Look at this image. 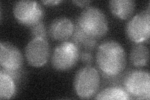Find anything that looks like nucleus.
<instances>
[{
	"instance_id": "obj_4",
	"label": "nucleus",
	"mask_w": 150,
	"mask_h": 100,
	"mask_svg": "<svg viewBox=\"0 0 150 100\" xmlns=\"http://www.w3.org/2000/svg\"><path fill=\"white\" fill-rule=\"evenodd\" d=\"M79 55V50L76 45L73 42L64 41L54 49L51 65L58 71H68L76 66Z\"/></svg>"
},
{
	"instance_id": "obj_10",
	"label": "nucleus",
	"mask_w": 150,
	"mask_h": 100,
	"mask_svg": "<svg viewBox=\"0 0 150 100\" xmlns=\"http://www.w3.org/2000/svg\"><path fill=\"white\" fill-rule=\"evenodd\" d=\"M74 28V23L69 18L60 17L51 22L48 32L53 40L64 41L72 36Z\"/></svg>"
},
{
	"instance_id": "obj_11",
	"label": "nucleus",
	"mask_w": 150,
	"mask_h": 100,
	"mask_svg": "<svg viewBox=\"0 0 150 100\" xmlns=\"http://www.w3.org/2000/svg\"><path fill=\"white\" fill-rule=\"evenodd\" d=\"M109 4L112 15L121 20L130 18L136 6L135 2L132 0H112L109 2Z\"/></svg>"
},
{
	"instance_id": "obj_16",
	"label": "nucleus",
	"mask_w": 150,
	"mask_h": 100,
	"mask_svg": "<svg viewBox=\"0 0 150 100\" xmlns=\"http://www.w3.org/2000/svg\"><path fill=\"white\" fill-rule=\"evenodd\" d=\"M30 28V33L32 39L43 38L47 40V35H48V32H47L46 28L43 21L36 24Z\"/></svg>"
},
{
	"instance_id": "obj_17",
	"label": "nucleus",
	"mask_w": 150,
	"mask_h": 100,
	"mask_svg": "<svg viewBox=\"0 0 150 100\" xmlns=\"http://www.w3.org/2000/svg\"><path fill=\"white\" fill-rule=\"evenodd\" d=\"M79 58L84 64L86 65L87 66L91 65L93 61V55L89 51H82L79 55Z\"/></svg>"
},
{
	"instance_id": "obj_19",
	"label": "nucleus",
	"mask_w": 150,
	"mask_h": 100,
	"mask_svg": "<svg viewBox=\"0 0 150 100\" xmlns=\"http://www.w3.org/2000/svg\"><path fill=\"white\" fill-rule=\"evenodd\" d=\"M62 1H58V0H52V1H41V3H43L45 5L47 6H54V5H57L59 3H62Z\"/></svg>"
},
{
	"instance_id": "obj_8",
	"label": "nucleus",
	"mask_w": 150,
	"mask_h": 100,
	"mask_svg": "<svg viewBox=\"0 0 150 100\" xmlns=\"http://www.w3.org/2000/svg\"><path fill=\"white\" fill-rule=\"evenodd\" d=\"M25 57L28 64L33 67L45 65L50 58V46L47 40L32 39L26 46Z\"/></svg>"
},
{
	"instance_id": "obj_14",
	"label": "nucleus",
	"mask_w": 150,
	"mask_h": 100,
	"mask_svg": "<svg viewBox=\"0 0 150 100\" xmlns=\"http://www.w3.org/2000/svg\"><path fill=\"white\" fill-rule=\"evenodd\" d=\"M16 92L15 82L4 71H0V98L8 99L11 98Z\"/></svg>"
},
{
	"instance_id": "obj_15",
	"label": "nucleus",
	"mask_w": 150,
	"mask_h": 100,
	"mask_svg": "<svg viewBox=\"0 0 150 100\" xmlns=\"http://www.w3.org/2000/svg\"><path fill=\"white\" fill-rule=\"evenodd\" d=\"M95 98V99L127 100L131 99V97L124 88L116 87L103 89Z\"/></svg>"
},
{
	"instance_id": "obj_5",
	"label": "nucleus",
	"mask_w": 150,
	"mask_h": 100,
	"mask_svg": "<svg viewBox=\"0 0 150 100\" xmlns=\"http://www.w3.org/2000/svg\"><path fill=\"white\" fill-rule=\"evenodd\" d=\"M124 89L129 96L138 99H149L150 97V75L147 71H132L123 80Z\"/></svg>"
},
{
	"instance_id": "obj_7",
	"label": "nucleus",
	"mask_w": 150,
	"mask_h": 100,
	"mask_svg": "<svg viewBox=\"0 0 150 100\" xmlns=\"http://www.w3.org/2000/svg\"><path fill=\"white\" fill-rule=\"evenodd\" d=\"M126 32L128 38L135 43L149 40L150 36L149 6L146 10L138 13L128 23Z\"/></svg>"
},
{
	"instance_id": "obj_3",
	"label": "nucleus",
	"mask_w": 150,
	"mask_h": 100,
	"mask_svg": "<svg viewBox=\"0 0 150 100\" xmlns=\"http://www.w3.org/2000/svg\"><path fill=\"white\" fill-rule=\"evenodd\" d=\"M100 84L99 72L94 67L86 66L79 69L74 79V89L82 99H90L96 94Z\"/></svg>"
},
{
	"instance_id": "obj_13",
	"label": "nucleus",
	"mask_w": 150,
	"mask_h": 100,
	"mask_svg": "<svg viewBox=\"0 0 150 100\" xmlns=\"http://www.w3.org/2000/svg\"><path fill=\"white\" fill-rule=\"evenodd\" d=\"M73 43L79 49L85 51L93 50L96 47L97 40L88 36L83 33L79 28L75 25V28L72 35Z\"/></svg>"
},
{
	"instance_id": "obj_18",
	"label": "nucleus",
	"mask_w": 150,
	"mask_h": 100,
	"mask_svg": "<svg viewBox=\"0 0 150 100\" xmlns=\"http://www.w3.org/2000/svg\"><path fill=\"white\" fill-rule=\"evenodd\" d=\"M72 2L78 6L86 7L91 3V1H73Z\"/></svg>"
},
{
	"instance_id": "obj_1",
	"label": "nucleus",
	"mask_w": 150,
	"mask_h": 100,
	"mask_svg": "<svg viewBox=\"0 0 150 100\" xmlns=\"http://www.w3.org/2000/svg\"><path fill=\"white\" fill-rule=\"evenodd\" d=\"M96 60L98 68L108 78L118 77L126 65V55L123 46L112 40L103 42L98 46Z\"/></svg>"
},
{
	"instance_id": "obj_6",
	"label": "nucleus",
	"mask_w": 150,
	"mask_h": 100,
	"mask_svg": "<svg viewBox=\"0 0 150 100\" xmlns=\"http://www.w3.org/2000/svg\"><path fill=\"white\" fill-rule=\"evenodd\" d=\"M13 14L21 25L32 27L42 21L45 11L40 4L34 1H20L13 6Z\"/></svg>"
},
{
	"instance_id": "obj_2",
	"label": "nucleus",
	"mask_w": 150,
	"mask_h": 100,
	"mask_svg": "<svg viewBox=\"0 0 150 100\" xmlns=\"http://www.w3.org/2000/svg\"><path fill=\"white\" fill-rule=\"evenodd\" d=\"M76 26L96 40L105 36L108 31V22L105 14L100 9L94 6L84 9L78 18Z\"/></svg>"
},
{
	"instance_id": "obj_12",
	"label": "nucleus",
	"mask_w": 150,
	"mask_h": 100,
	"mask_svg": "<svg viewBox=\"0 0 150 100\" xmlns=\"http://www.w3.org/2000/svg\"><path fill=\"white\" fill-rule=\"evenodd\" d=\"M149 51L148 48L142 43H136L131 48L129 59L134 66L142 68L146 66L149 63Z\"/></svg>"
},
{
	"instance_id": "obj_9",
	"label": "nucleus",
	"mask_w": 150,
	"mask_h": 100,
	"mask_svg": "<svg viewBox=\"0 0 150 100\" xmlns=\"http://www.w3.org/2000/svg\"><path fill=\"white\" fill-rule=\"evenodd\" d=\"M0 65L5 71L21 70L23 65L21 52L16 46L8 42L0 43Z\"/></svg>"
}]
</instances>
